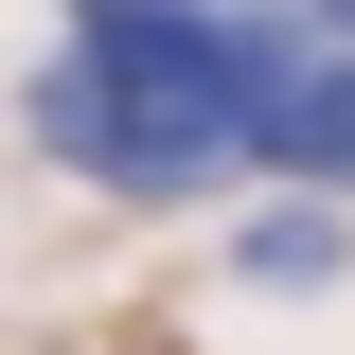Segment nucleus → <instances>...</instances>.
I'll return each mask as SVG.
<instances>
[{
  "instance_id": "1",
  "label": "nucleus",
  "mask_w": 355,
  "mask_h": 355,
  "mask_svg": "<svg viewBox=\"0 0 355 355\" xmlns=\"http://www.w3.org/2000/svg\"><path fill=\"white\" fill-rule=\"evenodd\" d=\"M71 53L107 89H142L160 125H196V142L249 160V107H266V71L302 53V18H249V0H71Z\"/></svg>"
},
{
  "instance_id": "2",
  "label": "nucleus",
  "mask_w": 355,
  "mask_h": 355,
  "mask_svg": "<svg viewBox=\"0 0 355 355\" xmlns=\"http://www.w3.org/2000/svg\"><path fill=\"white\" fill-rule=\"evenodd\" d=\"M18 125H36V160H71L89 196H125V214H196V196H231V142L160 125L142 89H107L89 53H53L36 89H18Z\"/></svg>"
},
{
  "instance_id": "3",
  "label": "nucleus",
  "mask_w": 355,
  "mask_h": 355,
  "mask_svg": "<svg viewBox=\"0 0 355 355\" xmlns=\"http://www.w3.org/2000/svg\"><path fill=\"white\" fill-rule=\"evenodd\" d=\"M249 160H284L302 196H355V36H302L249 107Z\"/></svg>"
},
{
  "instance_id": "4",
  "label": "nucleus",
  "mask_w": 355,
  "mask_h": 355,
  "mask_svg": "<svg viewBox=\"0 0 355 355\" xmlns=\"http://www.w3.org/2000/svg\"><path fill=\"white\" fill-rule=\"evenodd\" d=\"M338 266H355V196H266L231 231V284H266V302H320Z\"/></svg>"
},
{
  "instance_id": "5",
  "label": "nucleus",
  "mask_w": 355,
  "mask_h": 355,
  "mask_svg": "<svg viewBox=\"0 0 355 355\" xmlns=\"http://www.w3.org/2000/svg\"><path fill=\"white\" fill-rule=\"evenodd\" d=\"M284 18H302V36H355V0H284Z\"/></svg>"
}]
</instances>
